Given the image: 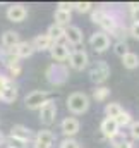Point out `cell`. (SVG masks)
I'll list each match as a JSON object with an SVG mask.
<instances>
[{
	"label": "cell",
	"instance_id": "cb8c5ba5",
	"mask_svg": "<svg viewBox=\"0 0 139 148\" xmlns=\"http://www.w3.org/2000/svg\"><path fill=\"white\" fill-rule=\"evenodd\" d=\"M131 50H129V45H127V41L125 40H120V41H115L113 43V53L117 55V57H124L125 53H129Z\"/></svg>",
	"mask_w": 139,
	"mask_h": 148
},
{
	"label": "cell",
	"instance_id": "d4e9b609",
	"mask_svg": "<svg viewBox=\"0 0 139 148\" xmlns=\"http://www.w3.org/2000/svg\"><path fill=\"white\" fill-rule=\"evenodd\" d=\"M108 97H110V88H106V86H98L93 90V100H96V102H105Z\"/></svg>",
	"mask_w": 139,
	"mask_h": 148
},
{
	"label": "cell",
	"instance_id": "1f68e13d",
	"mask_svg": "<svg viewBox=\"0 0 139 148\" xmlns=\"http://www.w3.org/2000/svg\"><path fill=\"white\" fill-rule=\"evenodd\" d=\"M129 134L132 136V140H139V121H132V124L129 126Z\"/></svg>",
	"mask_w": 139,
	"mask_h": 148
},
{
	"label": "cell",
	"instance_id": "d590c367",
	"mask_svg": "<svg viewBox=\"0 0 139 148\" xmlns=\"http://www.w3.org/2000/svg\"><path fill=\"white\" fill-rule=\"evenodd\" d=\"M9 73H10V76H19L21 74V64L19 66H14V67H9Z\"/></svg>",
	"mask_w": 139,
	"mask_h": 148
},
{
	"label": "cell",
	"instance_id": "52a82bcc",
	"mask_svg": "<svg viewBox=\"0 0 139 148\" xmlns=\"http://www.w3.org/2000/svg\"><path fill=\"white\" fill-rule=\"evenodd\" d=\"M89 45H91V48L96 53H103V52H106L110 48V36L106 33H103V31H96L89 38Z\"/></svg>",
	"mask_w": 139,
	"mask_h": 148
},
{
	"label": "cell",
	"instance_id": "6da1fadb",
	"mask_svg": "<svg viewBox=\"0 0 139 148\" xmlns=\"http://www.w3.org/2000/svg\"><path fill=\"white\" fill-rule=\"evenodd\" d=\"M91 23L98 24L103 33H113L120 24H124L122 17L117 14V10H110V9H105V7H98L91 12Z\"/></svg>",
	"mask_w": 139,
	"mask_h": 148
},
{
	"label": "cell",
	"instance_id": "7a4b0ae2",
	"mask_svg": "<svg viewBox=\"0 0 139 148\" xmlns=\"http://www.w3.org/2000/svg\"><path fill=\"white\" fill-rule=\"evenodd\" d=\"M45 76H46V81L53 86H62L67 83L69 79V67L62 62H53L46 67L45 71Z\"/></svg>",
	"mask_w": 139,
	"mask_h": 148
},
{
	"label": "cell",
	"instance_id": "f1b7e54d",
	"mask_svg": "<svg viewBox=\"0 0 139 148\" xmlns=\"http://www.w3.org/2000/svg\"><path fill=\"white\" fill-rule=\"evenodd\" d=\"M117 138H119V141H113V147H112V148H134V147H132V141L125 140L122 134H119ZM117 138H115V140H117Z\"/></svg>",
	"mask_w": 139,
	"mask_h": 148
},
{
	"label": "cell",
	"instance_id": "5bb4252c",
	"mask_svg": "<svg viewBox=\"0 0 139 148\" xmlns=\"http://www.w3.org/2000/svg\"><path fill=\"white\" fill-rule=\"evenodd\" d=\"M82 41H84L82 29H81L79 26H70L69 24V26L65 28V43L77 47V45H82Z\"/></svg>",
	"mask_w": 139,
	"mask_h": 148
},
{
	"label": "cell",
	"instance_id": "9a60e30c",
	"mask_svg": "<svg viewBox=\"0 0 139 148\" xmlns=\"http://www.w3.org/2000/svg\"><path fill=\"white\" fill-rule=\"evenodd\" d=\"M10 136L19 138V140H22V141H26V143H33V140H35L33 129H29V127H26V126H22V124H14L12 129H10Z\"/></svg>",
	"mask_w": 139,
	"mask_h": 148
},
{
	"label": "cell",
	"instance_id": "2e32d148",
	"mask_svg": "<svg viewBox=\"0 0 139 148\" xmlns=\"http://www.w3.org/2000/svg\"><path fill=\"white\" fill-rule=\"evenodd\" d=\"M9 52H10L12 55L19 57V59H28V57H31V55L35 53V48H33L31 41H19V43H17L16 47H12Z\"/></svg>",
	"mask_w": 139,
	"mask_h": 148
},
{
	"label": "cell",
	"instance_id": "ba28073f",
	"mask_svg": "<svg viewBox=\"0 0 139 148\" xmlns=\"http://www.w3.org/2000/svg\"><path fill=\"white\" fill-rule=\"evenodd\" d=\"M57 117V103L53 100H48L41 109H40V122L43 126H52Z\"/></svg>",
	"mask_w": 139,
	"mask_h": 148
},
{
	"label": "cell",
	"instance_id": "d6986e66",
	"mask_svg": "<svg viewBox=\"0 0 139 148\" xmlns=\"http://www.w3.org/2000/svg\"><path fill=\"white\" fill-rule=\"evenodd\" d=\"M19 41H21L19 33H17V31H14V29H7V31L2 35V47H3L5 50H10V48H12V47H16Z\"/></svg>",
	"mask_w": 139,
	"mask_h": 148
},
{
	"label": "cell",
	"instance_id": "9c48e42d",
	"mask_svg": "<svg viewBox=\"0 0 139 148\" xmlns=\"http://www.w3.org/2000/svg\"><path fill=\"white\" fill-rule=\"evenodd\" d=\"M55 143V134L50 129H41L35 134L33 148H52Z\"/></svg>",
	"mask_w": 139,
	"mask_h": 148
},
{
	"label": "cell",
	"instance_id": "603a6c76",
	"mask_svg": "<svg viewBox=\"0 0 139 148\" xmlns=\"http://www.w3.org/2000/svg\"><path fill=\"white\" fill-rule=\"evenodd\" d=\"M122 105L120 103H117V102H110V103H106L105 105V115L108 117V119H117L120 114H122Z\"/></svg>",
	"mask_w": 139,
	"mask_h": 148
},
{
	"label": "cell",
	"instance_id": "4fadbf2b",
	"mask_svg": "<svg viewBox=\"0 0 139 148\" xmlns=\"http://www.w3.org/2000/svg\"><path fill=\"white\" fill-rule=\"evenodd\" d=\"M81 129V124L76 117H65L60 122V131L65 134V138H74Z\"/></svg>",
	"mask_w": 139,
	"mask_h": 148
},
{
	"label": "cell",
	"instance_id": "7c38bea8",
	"mask_svg": "<svg viewBox=\"0 0 139 148\" xmlns=\"http://www.w3.org/2000/svg\"><path fill=\"white\" fill-rule=\"evenodd\" d=\"M100 131H102V134H103L105 138H108V140H115L120 134V127H119L117 121L115 119H108V117H105L103 121H102Z\"/></svg>",
	"mask_w": 139,
	"mask_h": 148
},
{
	"label": "cell",
	"instance_id": "4dcf8cb0",
	"mask_svg": "<svg viewBox=\"0 0 139 148\" xmlns=\"http://www.w3.org/2000/svg\"><path fill=\"white\" fill-rule=\"evenodd\" d=\"M59 148H81V147H79V143L74 138H64L60 141V147Z\"/></svg>",
	"mask_w": 139,
	"mask_h": 148
},
{
	"label": "cell",
	"instance_id": "e0dca14e",
	"mask_svg": "<svg viewBox=\"0 0 139 148\" xmlns=\"http://www.w3.org/2000/svg\"><path fill=\"white\" fill-rule=\"evenodd\" d=\"M31 45H33L35 52H45V50H50V48H52L53 41L50 40V36H48L46 33H41V35H36V36L33 38Z\"/></svg>",
	"mask_w": 139,
	"mask_h": 148
},
{
	"label": "cell",
	"instance_id": "3957f363",
	"mask_svg": "<svg viewBox=\"0 0 139 148\" xmlns=\"http://www.w3.org/2000/svg\"><path fill=\"white\" fill-rule=\"evenodd\" d=\"M67 109H69L70 114L74 115H81L84 112H88L89 109V97L86 93H81V91H76V93H70L67 97V102H65Z\"/></svg>",
	"mask_w": 139,
	"mask_h": 148
},
{
	"label": "cell",
	"instance_id": "8992f818",
	"mask_svg": "<svg viewBox=\"0 0 139 148\" xmlns=\"http://www.w3.org/2000/svg\"><path fill=\"white\" fill-rule=\"evenodd\" d=\"M88 62H89V57H88V52L79 48V50H72L69 57V66L74 71H82L88 67Z\"/></svg>",
	"mask_w": 139,
	"mask_h": 148
},
{
	"label": "cell",
	"instance_id": "d6a6232c",
	"mask_svg": "<svg viewBox=\"0 0 139 148\" xmlns=\"http://www.w3.org/2000/svg\"><path fill=\"white\" fill-rule=\"evenodd\" d=\"M10 83H12V81H10V77H7V76H2V74H0V93H2V91L10 84Z\"/></svg>",
	"mask_w": 139,
	"mask_h": 148
},
{
	"label": "cell",
	"instance_id": "ac0fdd59",
	"mask_svg": "<svg viewBox=\"0 0 139 148\" xmlns=\"http://www.w3.org/2000/svg\"><path fill=\"white\" fill-rule=\"evenodd\" d=\"M46 35L50 36V40H52L53 43H62V41H65V28L53 23L52 26H48Z\"/></svg>",
	"mask_w": 139,
	"mask_h": 148
},
{
	"label": "cell",
	"instance_id": "836d02e7",
	"mask_svg": "<svg viewBox=\"0 0 139 148\" xmlns=\"http://www.w3.org/2000/svg\"><path fill=\"white\" fill-rule=\"evenodd\" d=\"M129 35L132 38H136V40H139V24H131L129 26Z\"/></svg>",
	"mask_w": 139,
	"mask_h": 148
},
{
	"label": "cell",
	"instance_id": "83f0119b",
	"mask_svg": "<svg viewBox=\"0 0 139 148\" xmlns=\"http://www.w3.org/2000/svg\"><path fill=\"white\" fill-rule=\"evenodd\" d=\"M74 9L81 14H86V12H91L93 10V3L91 2H76L74 3Z\"/></svg>",
	"mask_w": 139,
	"mask_h": 148
},
{
	"label": "cell",
	"instance_id": "44dd1931",
	"mask_svg": "<svg viewBox=\"0 0 139 148\" xmlns=\"http://www.w3.org/2000/svg\"><path fill=\"white\" fill-rule=\"evenodd\" d=\"M53 19H55V24L59 26H69V23L72 21V14L69 10H62V9H55L53 12Z\"/></svg>",
	"mask_w": 139,
	"mask_h": 148
},
{
	"label": "cell",
	"instance_id": "5b68a950",
	"mask_svg": "<svg viewBox=\"0 0 139 148\" xmlns=\"http://www.w3.org/2000/svg\"><path fill=\"white\" fill-rule=\"evenodd\" d=\"M110 77V66L106 60H96L89 67V79L95 84H103Z\"/></svg>",
	"mask_w": 139,
	"mask_h": 148
},
{
	"label": "cell",
	"instance_id": "30bf717a",
	"mask_svg": "<svg viewBox=\"0 0 139 148\" xmlns=\"http://www.w3.org/2000/svg\"><path fill=\"white\" fill-rule=\"evenodd\" d=\"M5 16L12 23H22L28 17V7L22 5V3H12L10 7H7Z\"/></svg>",
	"mask_w": 139,
	"mask_h": 148
},
{
	"label": "cell",
	"instance_id": "277c9868",
	"mask_svg": "<svg viewBox=\"0 0 139 148\" xmlns=\"http://www.w3.org/2000/svg\"><path fill=\"white\" fill-rule=\"evenodd\" d=\"M48 100H52V98H50V91L35 90V91H31V93H28V95L24 97V105H26V109H29V110H40Z\"/></svg>",
	"mask_w": 139,
	"mask_h": 148
},
{
	"label": "cell",
	"instance_id": "4316f807",
	"mask_svg": "<svg viewBox=\"0 0 139 148\" xmlns=\"http://www.w3.org/2000/svg\"><path fill=\"white\" fill-rule=\"evenodd\" d=\"M5 145H7V148H29V143H26L19 138H14V136L5 138Z\"/></svg>",
	"mask_w": 139,
	"mask_h": 148
},
{
	"label": "cell",
	"instance_id": "8d00e7d4",
	"mask_svg": "<svg viewBox=\"0 0 139 148\" xmlns=\"http://www.w3.org/2000/svg\"><path fill=\"white\" fill-rule=\"evenodd\" d=\"M0 145H5V136H3L2 131H0Z\"/></svg>",
	"mask_w": 139,
	"mask_h": 148
},
{
	"label": "cell",
	"instance_id": "7402d4cb",
	"mask_svg": "<svg viewBox=\"0 0 139 148\" xmlns=\"http://www.w3.org/2000/svg\"><path fill=\"white\" fill-rule=\"evenodd\" d=\"M122 66H124L125 69H129V71L138 69L139 67V55L138 53H134V52L125 53V55L122 57Z\"/></svg>",
	"mask_w": 139,
	"mask_h": 148
},
{
	"label": "cell",
	"instance_id": "8fae6325",
	"mask_svg": "<svg viewBox=\"0 0 139 148\" xmlns=\"http://www.w3.org/2000/svg\"><path fill=\"white\" fill-rule=\"evenodd\" d=\"M70 52H72V50L69 48V45H67L65 41H62V43H53L52 48H50L52 59H53L55 62H62V64H64V60H69Z\"/></svg>",
	"mask_w": 139,
	"mask_h": 148
},
{
	"label": "cell",
	"instance_id": "484cf974",
	"mask_svg": "<svg viewBox=\"0 0 139 148\" xmlns=\"http://www.w3.org/2000/svg\"><path fill=\"white\" fill-rule=\"evenodd\" d=\"M115 121H117L119 127H129V126L132 124V121H134V119H132V115H131L127 110H122V114H120Z\"/></svg>",
	"mask_w": 139,
	"mask_h": 148
},
{
	"label": "cell",
	"instance_id": "e575fe53",
	"mask_svg": "<svg viewBox=\"0 0 139 148\" xmlns=\"http://www.w3.org/2000/svg\"><path fill=\"white\" fill-rule=\"evenodd\" d=\"M57 9H62V10H69V12H72V9H74V3H70V2H59Z\"/></svg>",
	"mask_w": 139,
	"mask_h": 148
},
{
	"label": "cell",
	"instance_id": "f546056e",
	"mask_svg": "<svg viewBox=\"0 0 139 148\" xmlns=\"http://www.w3.org/2000/svg\"><path fill=\"white\" fill-rule=\"evenodd\" d=\"M129 9H131L132 24H139V3H129Z\"/></svg>",
	"mask_w": 139,
	"mask_h": 148
},
{
	"label": "cell",
	"instance_id": "74e56055",
	"mask_svg": "<svg viewBox=\"0 0 139 148\" xmlns=\"http://www.w3.org/2000/svg\"><path fill=\"white\" fill-rule=\"evenodd\" d=\"M3 53H5V50H2V48H0V62H2V59H3Z\"/></svg>",
	"mask_w": 139,
	"mask_h": 148
},
{
	"label": "cell",
	"instance_id": "ffe728a7",
	"mask_svg": "<svg viewBox=\"0 0 139 148\" xmlns=\"http://www.w3.org/2000/svg\"><path fill=\"white\" fill-rule=\"evenodd\" d=\"M17 95H19L17 86H16L14 83H10V84L0 93V102H3V103H14V102L17 100Z\"/></svg>",
	"mask_w": 139,
	"mask_h": 148
}]
</instances>
